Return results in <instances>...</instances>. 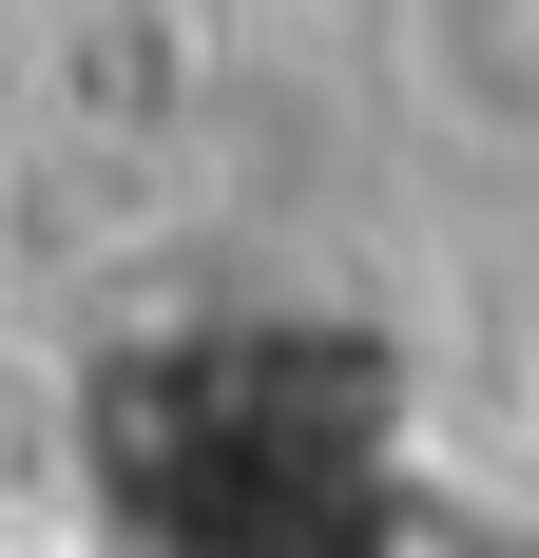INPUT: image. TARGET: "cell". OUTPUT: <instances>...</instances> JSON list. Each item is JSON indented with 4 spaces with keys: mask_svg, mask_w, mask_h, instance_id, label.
<instances>
[]
</instances>
